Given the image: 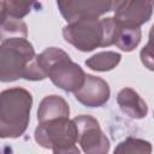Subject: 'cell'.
Wrapping results in <instances>:
<instances>
[{
    "label": "cell",
    "mask_w": 154,
    "mask_h": 154,
    "mask_svg": "<svg viewBox=\"0 0 154 154\" xmlns=\"http://www.w3.org/2000/svg\"><path fill=\"white\" fill-rule=\"evenodd\" d=\"M37 60L46 76L60 89L65 91L78 90L84 81L85 73L82 67L73 63L69 54L60 48L49 47L37 55Z\"/></svg>",
    "instance_id": "obj_3"
},
{
    "label": "cell",
    "mask_w": 154,
    "mask_h": 154,
    "mask_svg": "<svg viewBox=\"0 0 154 154\" xmlns=\"http://www.w3.org/2000/svg\"><path fill=\"white\" fill-rule=\"evenodd\" d=\"M140 58H141V61L142 64L150 71H154V49L150 48L149 46H144L142 49H141V53H140Z\"/></svg>",
    "instance_id": "obj_17"
},
{
    "label": "cell",
    "mask_w": 154,
    "mask_h": 154,
    "mask_svg": "<svg viewBox=\"0 0 154 154\" xmlns=\"http://www.w3.org/2000/svg\"><path fill=\"white\" fill-rule=\"evenodd\" d=\"M78 130V143L84 153L105 154L109 150V141L102 132L99 122L91 116H78L75 119Z\"/></svg>",
    "instance_id": "obj_6"
},
{
    "label": "cell",
    "mask_w": 154,
    "mask_h": 154,
    "mask_svg": "<svg viewBox=\"0 0 154 154\" xmlns=\"http://www.w3.org/2000/svg\"><path fill=\"white\" fill-rule=\"evenodd\" d=\"M117 102L122 112L134 119H142L148 113V106L144 100L131 88L122 89L117 95Z\"/></svg>",
    "instance_id": "obj_10"
},
{
    "label": "cell",
    "mask_w": 154,
    "mask_h": 154,
    "mask_svg": "<svg viewBox=\"0 0 154 154\" xmlns=\"http://www.w3.org/2000/svg\"><path fill=\"white\" fill-rule=\"evenodd\" d=\"M147 46H149L150 48L154 49V24L152 25V28H150V30H149V38H148Z\"/></svg>",
    "instance_id": "obj_19"
},
{
    "label": "cell",
    "mask_w": 154,
    "mask_h": 154,
    "mask_svg": "<svg viewBox=\"0 0 154 154\" xmlns=\"http://www.w3.org/2000/svg\"><path fill=\"white\" fill-rule=\"evenodd\" d=\"M122 59V55L116 52H100L85 60V65L94 71H109L114 69Z\"/></svg>",
    "instance_id": "obj_14"
},
{
    "label": "cell",
    "mask_w": 154,
    "mask_h": 154,
    "mask_svg": "<svg viewBox=\"0 0 154 154\" xmlns=\"http://www.w3.org/2000/svg\"><path fill=\"white\" fill-rule=\"evenodd\" d=\"M34 135L35 141L41 147L49 148L54 153H79L76 146L78 141V130L75 120H70L69 117L38 123Z\"/></svg>",
    "instance_id": "obj_4"
},
{
    "label": "cell",
    "mask_w": 154,
    "mask_h": 154,
    "mask_svg": "<svg viewBox=\"0 0 154 154\" xmlns=\"http://www.w3.org/2000/svg\"><path fill=\"white\" fill-rule=\"evenodd\" d=\"M57 4L61 16L69 23L102 16L93 0H57Z\"/></svg>",
    "instance_id": "obj_9"
},
{
    "label": "cell",
    "mask_w": 154,
    "mask_h": 154,
    "mask_svg": "<svg viewBox=\"0 0 154 154\" xmlns=\"http://www.w3.org/2000/svg\"><path fill=\"white\" fill-rule=\"evenodd\" d=\"M114 153L117 154H128V153L149 154L152 153V144L144 140L128 137L125 141L118 144V147L114 149Z\"/></svg>",
    "instance_id": "obj_16"
},
{
    "label": "cell",
    "mask_w": 154,
    "mask_h": 154,
    "mask_svg": "<svg viewBox=\"0 0 154 154\" xmlns=\"http://www.w3.org/2000/svg\"><path fill=\"white\" fill-rule=\"evenodd\" d=\"M141 36L142 34L138 26H128L119 24V32L114 45L124 52H131L138 46Z\"/></svg>",
    "instance_id": "obj_13"
},
{
    "label": "cell",
    "mask_w": 154,
    "mask_h": 154,
    "mask_svg": "<svg viewBox=\"0 0 154 154\" xmlns=\"http://www.w3.org/2000/svg\"><path fill=\"white\" fill-rule=\"evenodd\" d=\"M31 94L23 88H11L0 94V136L17 138L22 136L30 120Z\"/></svg>",
    "instance_id": "obj_2"
},
{
    "label": "cell",
    "mask_w": 154,
    "mask_h": 154,
    "mask_svg": "<svg viewBox=\"0 0 154 154\" xmlns=\"http://www.w3.org/2000/svg\"><path fill=\"white\" fill-rule=\"evenodd\" d=\"M94 4L97 6V8L100 10L101 14L106 13V12H111L113 11V6H112V0H93Z\"/></svg>",
    "instance_id": "obj_18"
},
{
    "label": "cell",
    "mask_w": 154,
    "mask_h": 154,
    "mask_svg": "<svg viewBox=\"0 0 154 154\" xmlns=\"http://www.w3.org/2000/svg\"><path fill=\"white\" fill-rule=\"evenodd\" d=\"M28 29L26 24L22 20V18L12 17L7 13L1 12V38L10 37H26Z\"/></svg>",
    "instance_id": "obj_12"
},
{
    "label": "cell",
    "mask_w": 154,
    "mask_h": 154,
    "mask_svg": "<svg viewBox=\"0 0 154 154\" xmlns=\"http://www.w3.org/2000/svg\"><path fill=\"white\" fill-rule=\"evenodd\" d=\"M19 78L42 81L47 76L26 37L5 38L0 47V79L1 82H13Z\"/></svg>",
    "instance_id": "obj_1"
},
{
    "label": "cell",
    "mask_w": 154,
    "mask_h": 154,
    "mask_svg": "<svg viewBox=\"0 0 154 154\" xmlns=\"http://www.w3.org/2000/svg\"><path fill=\"white\" fill-rule=\"evenodd\" d=\"M70 114V108L67 102L58 95H48L46 96L37 111V119L38 123L55 119V118H61V117H69Z\"/></svg>",
    "instance_id": "obj_11"
},
{
    "label": "cell",
    "mask_w": 154,
    "mask_h": 154,
    "mask_svg": "<svg viewBox=\"0 0 154 154\" xmlns=\"http://www.w3.org/2000/svg\"><path fill=\"white\" fill-rule=\"evenodd\" d=\"M153 13V0H128L116 11L114 18L120 25L141 26L147 23Z\"/></svg>",
    "instance_id": "obj_8"
},
{
    "label": "cell",
    "mask_w": 154,
    "mask_h": 154,
    "mask_svg": "<svg viewBox=\"0 0 154 154\" xmlns=\"http://www.w3.org/2000/svg\"><path fill=\"white\" fill-rule=\"evenodd\" d=\"M153 1H154V0H153Z\"/></svg>",
    "instance_id": "obj_20"
},
{
    "label": "cell",
    "mask_w": 154,
    "mask_h": 154,
    "mask_svg": "<svg viewBox=\"0 0 154 154\" xmlns=\"http://www.w3.org/2000/svg\"><path fill=\"white\" fill-rule=\"evenodd\" d=\"M66 42L82 52H90L97 47H103V26L101 19L84 18L69 23L63 29Z\"/></svg>",
    "instance_id": "obj_5"
},
{
    "label": "cell",
    "mask_w": 154,
    "mask_h": 154,
    "mask_svg": "<svg viewBox=\"0 0 154 154\" xmlns=\"http://www.w3.org/2000/svg\"><path fill=\"white\" fill-rule=\"evenodd\" d=\"M73 94L75 97L87 107H101L108 101L111 90L108 83L102 78L87 75L83 85Z\"/></svg>",
    "instance_id": "obj_7"
},
{
    "label": "cell",
    "mask_w": 154,
    "mask_h": 154,
    "mask_svg": "<svg viewBox=\"0 0 154 154\" xmlns=\"http://www.w3.org/2000/svg\"><path fill=\"white\" fill-rule=\"evenodd\" d=\"M37 0H2L1 12L12 17L23 18L32 10Z\"/></svg>",
    "instance_id": "obj_15"
}]
</instances>
